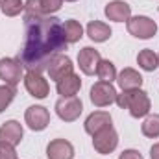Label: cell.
<instances>
[{
	"mask_svg": "<svg viewBox=\"0 0 159 159\" xmlns=\"http://www.w3.org/2000/svg\"><path fill=\"white\" fill-rule=\"evenodd\" d=\"M117 100V91L109 81H96L91 87V102L96 107H106Z\"/></svg>",
	"mask_w": 159,
	"mask_h": 159,
	"instance_id": "obj_6",
	"label": "cell"
},
{
	"mask_svg": "<svg viewBox=\"0 0 159 159\" xmlns=\"http://www.w3.org/2000/svg\"><path fill=\"white\" fill-rule=\"evenodd\" d=\"M63 32H65V39H67V43H76V41H80L81 37H83V28H81V24H80L78 20H74V19L65 20Z\"/></svg>",
	"mask_w": 159,
	"mask_h": 159,
	"instance_id": "obj_20",
	"label": "cell"
},
{
	"mask_svg": "<svg viewBox=\"0 0 159 159\" xmlns=\"http://www.w3.org/2000/svg\"><path fill=\"white\" fill-rule=\"evenodd\" d=\"M0 141L17 146L22 141V126L17 120H7L0 126Z\"/></svg>",
	"mask_w": 159,
	"mask_h": 159,
	"instance_id": "obj_14",
	"label": "cell"
},
{
	"mask_svg": "<svg viewBox=\"0 0 159 159\" xmlns=\"http://www.w3.org/2000/svg\"><path fill=\"white\" fill-rule=\"evenodd\" d=\"M111 115L106 113V111H94L91 113L87 120H85V131L89 135H96L98 131L106 129V128H111Z\"/></svg>",
	"mask_w": 159,
	"mask_h": 159,
	"instance_id": "obj_13",
	"label": "cell"
},
{
	"mask_svg": "<svg viewBox=\"0 0 159 159\" xmlns=\"http://www.w3.org/2000/svg\"><path fill=\"white\" fill-rule=\"evenodd\" d=\"M0 9L6 17H17L24 9L22 0H0Z\"/></svg>",
	"mask_w": 159,
	"mask_h": 159,
	"instance_id": "obj_23",
	"label": "cell"
},
{
	"mask_svg": "<svg viewBox=\"0 0 159 159\" xmlns=\"http://www.w3.org/2000/svg\"><path fill=\"white\" fill-rule=\"evenodd\" d=\"M72 61H70V57L69 56H63V54H57V56H54L52 59H50V63H48V76L50 80H56V81H59L61 78H65V76H69L70 72H72Z\"/></svg>",
	"mask_w": 159,
	"mask_h": 159,
	"instance_id": "obj_9",
	"label": "cell"
},
{
	"mask_svg": "<svg viewBox=\"0 0 159 159\" xmlns=\"http://www.w3.org/2000/svg\"><path fill=\"white\" fill-rule=\"evenodd\" d=\"M128 32L137 37V39H150L156 35L157 32V24L144 15H137V17H129L128 19Z\"/></svg>",
	"mask_w": 159,
	"mask_h": 159,
	"instance_id": "obj_3",
	"label": "cell"
},
{
	"mask_svg": "<svg viewBox=\"0 0 159 159\" xmlns=\"http://www.w3.org/2000/svg\"><path fill=\"white\" fill-rule=\"evenodd\" d=\"M137 63H139V67H141L143 70L152 72V70H156V69L159 67V56L154 52V50L144 48V50L139 52V56H137Z\"/></svg>",
	"mask_w": 159,
	"mask_h": 159,
	"instance_id": "obj_19",
	"label": "cell"
},
{
	"mask_svg": "<svg viewBox=\"0 0 159 159\" xmlns=\"http://www.w3.org/2000/svg\"><path fill=\"white\" fill-rule=\"evenodd\" d=\"M61 4L63 0H41V9L44 15H52L61 9Z\"/></svg>",
	"mask_w": 159,
	"mask_h": 159,
	"instance_id": "obj_25",
	"label": "cell"
},
{
	"mask_svg": "<svg viewBox=\"0 0 159 159\" xmlns=\"http://www.w3.org/2000/svg\"><path fill=\"white\" fill-rule=\"evenodd\" d=\"M87 35L89 39L94 41V43H104L111 37V28L106 24V22H100V20H93L87 24Z\"/></svg>",
	"mask_w": 159,
	"mask_h": 159,
	"instance_id": "obj_18",
	"label": "cell"
},
{
	"mask_svg": "<svg viewBox=\"0 0 159 159\" xmlns=\"http://www.w3.org/2000/svg\"><path fill=\"white\" fill-rule=\"evenodd\" d=\"M80 87H81V80L74 72H70L69 76H65L57 81V93L61 96H76Z\"/></svg>",
	"mask_w": 159,
	"mask_h": 159,
	"instance_id": "obj_17",
	"label": "cell"
},
{
	"mask_svg": "<svg viewBox=\"0 0 159 159\" xmlns=\"http://www.w3.org/2000/svg\"><path fill=\"white\" fill-rule=\"evenodd\" d=\"M141 129H143V133H144L146 137L157 139L159 137V115H148V117L144 119V122H143Z\"/></svg>",
	"mask_w": 159,
	"mask_h": 159,
	"instance_id": "obj_22",
	"label": "cell"
},
{
	"mask_svg": "<svg viewBox=\"0 0 159 159\" xmlns=\"http://www.w3.org/2000/svg\"><path fill=\"white\" fill-rule=\"evenodd\" d=\"M106 17L115 22H124L131 17V7L122 0H113L106 6Z\"/></svg>",
	"mask_w": 159,
	"mask_h": 159,
	"instance_id": "obj_15",
	"label": "cell"
},
{
	"mask_svg": "<svg viewBox=\"0 0 159 159\" xmlns=\"http://www.w3.org/2000/svg\"><path fill=\"white\" fill-rule=\"evenodd\" d=\"M120 109H129L131 117L143 119L150 113V98L144 91L141 89H131V91H122L117 94V100Z\"/></svg>",
	"mask_w": 159,
	"mask_h": 159,
	"instance_id": "obj_2",
	"label": "cell"
},
{
	"mask_svg": "<svg viewBox=\"0 0 159 159\" xmlns=\"http://www.w3.org/2000/svg\"><path fill=\"white\" fill-rule=\"evenodd\" d=\"M26 41L20 52L22 65L32 72H43L61 50H67V39L59 19L50 15H26Z\"/></svg>",
	"mask_w": 159,
	"mask_h": 159,
	"instance_id": "obj_1",
	"label": "cell"
},
{
	"mask_svg": "<svg viewBox=\"0 0 159 159\" xmlns=\"http://www.w3.org/2000/svg\"><path fill=\"white\" fill-rule=\"evenodd\" d=\"M119 159H143V156L137 150H124L119 156Z\"/></svg>",
	"mask_w": 159,
	"mask_h": 159,
	"instance_id": "obj_28",
	"label": "cell"
},
{
	"mask_svg": "<svg viewBox=\"0 0 159 159\" xmlns=\"http://www.w3.org/2000/svg\"><path fill=\"white\" fill-rule=\"evenodd\" d=\"M0 159H17L15 146H11V144L0 141Z\"/></svg>",
	"mask_w": 159,
	"mask_h": 159,
	"instance_id": "obj_27",
	"label": "cell"
},
{
	"mask_svg": "<svg viewBox=\"0 0 159 159\" xmlns=\"http://www.w3.org/2000/svg\"><path fill=\"white\" fill-rule=\"evenodd\" d=\"M150 157L152 159H159V143L152 146V150H150Z\"/></svg>",
	"mask_w": 159,
	"mask_h": 159,
	"instance_id": "obj_29",
	"label": "cell"
},
{
	"mask_svg": "<svg viewBox=\"0 0 159 159\" xmlns=\"http://www.w3.org/2000/svg\"><path fill=\"white\" fill-rule=\"evenodd\" d=\"M22 61L17 57H2L0 59V80L6 81V85H17L22 78Z\"/></svg>",
	"mask_w": 159,
	"mask_h": 159,
	"instance_id": "obj_5",
	"label": "cell"
},
{
	"mask_svg": "<svg viewBox=\"0 0 159 159\" xmlns=\"http://www.w3.org/2000/svg\"><path fill=\"white\" fill-rule=\"evenodd\" d=\"M119 85L122 91H131V89H141L143 85V76L135 69H124L119 74Z\"/></svg>",
	"mask_w": 159,
	"mask_h": 159,
	"instance_id": "obj_16",
	"label": "cell"
},
{
	"mask_svg": "<svg viewBox=\"0 0 159 159\" xmlns=\"http://www.w3.org/2000/svg\"><path fill=\"white\" fill-rule=\"evenodd\" d=\"M24 87L34 98H46L50 93L48 81L39 72H32V70H28V74L24 76Z\"/></svg>",
	"mask_w": 159,
	"mask_h": 159,
	"instance_id": "obj_10",
	"label": "cell"
},
{
	"mask_svg": "<svg viewBox=\"0 0 159 159\" xmlns=\"http://www.w3.org/2000/svg\"><path fill=\"white\" fill-rule=\"evenodd\" d=\"M26 124L30 126V129L34 131H43L48 124H50V113L46 107L43 106H30L26 109V115H24Z\"/></svg>",
	"mask_w": 159,
	"mask_h": 159,
	"instance_id": "obj_8",
	"label": "cell"
},
{
	"mask_svg": "<svg viewBox=\"0 0 159 159\" xmlns=\"http://www.w3.org/2000/svg\"><path fill=\"white\" fill-rule=\"evenodd\" d=\"M117 144H119V135L113 129V126L93 135V146L98 154H111L117 148Z\"/></svg>",
	"mask_w": 159,
	"mask_h": 159,
	"instance_id": "obj_7",
	"label": "cell"
},
{
	"mask_svg": "<svg viewBox=\"0 0 159 159\" xmlns=\"http://www.w3.org/2000/svg\"><path fill=\"white\" fill-rule=\"evenodd\" d=\"M67 2H76V0H67Z\"/></svg>",
	"mask_w": 159,
	"mask_h": 159,
	"instance_id": "obj_30",
	"label": "cell"
},
{
	"mask_svg": "<svg viewBox=\"0 0 159 159\" xmlns=\"http://www.w3.org/2000/svg\"><path fill=\"white\" fill-rule=\"evenodd\" d=\"M100 59L102 57H100V52L98 50H94L93 46H85V48L80 50V54H78V67L81 69L83 74L91 76V74L96 72Z\"/></svg>",
	"mask_w": 159,
	"mask_h": 159,
	"instance_id": "obj_11",
	"label": "cell"
},
{
	"mask_svg": "<svg viewBox=\"0 0 159 159\" xmlns=\"http://www.w3.org/2000/svg\"><path fill=\"white\" fill-rule=\"evenodd\" d=\"M48 159H72L74 157V146L65 139H54L46 146Z\"/></svg>",
	"mask_w": 159,
	"mask_h": 159,
	"instance_id": "obj_12",
	"label": "cell"
},
{
	"mask_svg": "<svg viewBox=\"0 0 159 159\" xmlns=\"http://www.w3.org/2000/svg\"><path fill=\"white\" fill-rule=\"evenodd\" d=\"M24 9H26V15H44L41 9V0H26Z\"/></svg>",
	"mask_w": 159,
	"mask_h": 159,
	"instance_id": "obj_26",
	"label": "cell"
},
{
	"mask_svg": "<svg viewBox=\"0 0 159 159\" xmlns=\"http://www.w3.org/2000/svg\"><path fill=\"white\" fill-rule=\"evenodd\" d=\"M96 74H98L100 81H109L111 83L113 80L117 78V69H115V65L109 59H100L98 69H96Z\"/></svg>",
	"mask_w": 159,
	"mask_h": 159,
	"instance_id": "obj_21",
	"label": "cell"
},
{
	"mask_svg": "<svg viewBox=\"0 0 159 159\" xmlns=\"http://www.w3.org/2000/svg\"><path fill=\"white\" fill-rule=\"evenodd\" d=\"M83 111V104L76 96H61L56 102V113L65 122H74Z\"/></svg>",
	"mask_w": 159,
	"mask_h": 159,
	"instance_id": "obj_4",
	"label": "cell"
},
{
	"mask_svg": "<svg viewBox=\"0 0 159 159\" xmlns=\"http://www.w3.org/2000/svg\"><path fill=\"white\" fill-rule=\"evenodd\" d=\"M15 94H17V91L13 85H0V113L13 102Z\"/></svg>",
	"mask_w": 159,
	"mask_h": 159,
	"instance_id": "obj_24",
	"label": "cell"
}]
</instances>
